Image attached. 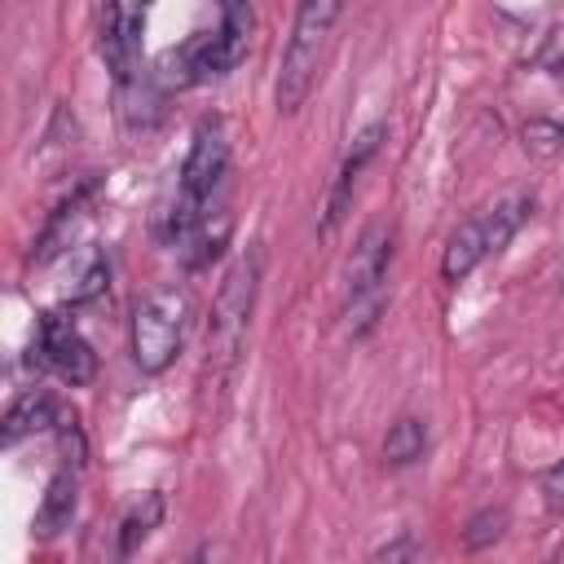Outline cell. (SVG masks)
Here are the masks:
<instances>
[{"label": "cell", "instance_id": "obj_1", "mask_svg": "<svg viewBox=\"0 0 564 564\" xmlns=\"http://www.w3.org/2000/svg\"><path fill=\"white\" fill-rule=\"evenodd\" d=\"M260 278H264V251L260 242H251L220 278L216 300H212V317H207V344H203V397L220 401L225 388L234 383L242 352H247V330H251V313H256V295H260Z\"/></svg>", "mask_w": 564, "mask_h": 564}, {"label": "cell", "instance_id": "obj_2", "mask_svg": "<svg viewBox=\"0 0 564 564\" xmlns=\"http://www.w3.org/2000/svg\"><path fill=\"white\" fill-rule=\"evenodd\" d=\"M251 31H256V9L251 4H225L220 22L212 31H194L185 44H176L159 57V84L163 88H194L203 79L229 75L247 57Z\"/></svg>", "mask_w": 564, "mask_h": 564}, {"label": "cell", "instance_id": "obj_3", "mask_svg": "<svg viewBox=\"0 0 564 564\" xmlns=\"http://www.w3.org/2000/svg\"><path fill=\"white\" fill-rule=\"evenodd\" d=\"M339 18H344L339 0H304L295 9L291 35H286V48H282V62H278V84H273L278 115H295L308 101V93L317 84V70H322V57H326V44H330V31H335Z\"/></svg>", "mask_w": 564, "mask_h": 564}, {"label": "cell", "instance_id": "obj_4", "mask_svg": "<svg viewBox=\"0 0 564 564\" xmlns=\"http://www.w3.org/2000/svg\"><path fill=\"white\" fill-rule=\"evenodd\" d=\"M229 172V132L220 119H203L194 128V141H189V154L181 163V185H176V198L163 216V238L167 242H185L203 220H207V203H212V189L220 185V176Z\"/></svg>", "mask_w": 564, "mask_h": 564}, {"label": "cell", "instance_id": "obj_5", "mask_svg": "<svg viewBox=\"0 0 564 564\" xmlns=\"http://www.w3.org/2000/svg\"><path fill=\"white\" fill-rule=\"evenodd\" d=\"M185 322H189V291L167 282L154 286L137 300L132 308V361L141 366V375H163L185 339Z\"/></svg>", "mask_w": 564, "mask_h": 564}, {"label": "cell", "instance_id": "obj_6", "mask_svg": "<svg viewBox=\"0 0 564 564\" xmlns=\"http://www.w3.org/2000/svg\"><path fill=\"white\" fill-rule=\"evenodd\" d=\"M35 361L44 370H53L57 379H66L70 388L93 383L97 375V352L84 339V330L66 317V313H44L40 330H35Z\"/></svg>", "mask_w": 564, "mask_h": 564}, {"label": "cell", "instance_id": "obj_7", "mask_svg": "<svg viewBox=\"0 0 564 564\" xmlns=\"http://www.w3.org/2000/svg\"><path fill=\"white\" fill-rule=\"evenodd\" d=\"M141 31H145V9L137 4H106L97 18V53L106 57L119 84H132L141 70Z\"/></svg>", "mask_w": 564, "mask_h": 564}, {"label": "cell", "instance_id": "obj_8", "mask_svg": "<svg viewBox=\"0 0 564 564\" xmlns=\"http://www.w3.org/2000/svg\"><path fill=\"white\" fill-rule=\"evenodd\" d=\"M388 264H392V229L383 220H370L344 260V304L361 300L370 291H383Z\"/></svg>", "mask_w": 564, "mask_h": 564}, {"label": "cell", "instance_id": "obj_9", "mask_svg": "<svg viewBox=\"0 0 564 564\" xmlns=\"http://www.w3.org/2000/svg\"><path fill=\"white\" fill-rule=\"evenodd\" d=\"M388 137V123L383 119H375L370 128H361L357 137H352V150L344 154V163H339V172H335V181H330V194H326V216H322V229L330 234L339 220H344V212L352 207V194H357V181H361V172H366V163L379 154V141Z\"/></svg>", "mask_w": 564, "mask_h": 564}, {"label": "cell", "instance_id": "obj_10", "mask_svg": "<svg viewBox=\"0 0 564 564\" xmlns=\"http://www.w3.org/2000/svg\"><path fill=\"white\" fill-rule=\"evenodd\" d=\"M75 507H79V476L70 467H62V471L48 476V485L40 494V507H35V520H31L35 538H57L62 529H70Z\"/></svg>", "mask_w": 564, "mask_h": 564}, {"label": "cell", "instance_id": "obj_11", "mask_svg": "<svg viewBox=\"0 0 564 564\" xmlns=\"http://www.w3.org/2000/svg\"><path fill=\"white\" fill-rule=\"evenodd\" d=\"M106 282H110L106 256L97 247H75L70 251V273L57 286V295H62V304H88V300H97L106 291Z\"/></svg>", "mask_w": 564, "mask_h": 564}, {"label": "cell", "instance_id": "obj_12", "mask_svg": "<svg viewBox=\"0 0 564 564\" xmlns=\"http://www.w3.org/2000/svg\"><path fill=\"white\" fill-rule=\"evenodd\" d=\"M48 427H57V405H53V397H48V392L31 388V392H22V397L9 405L4 427H0V441H4V445H18L22 436L48 432Z\"/></svg>", "mask_w": 564, "mask_h": 564}, {"label": "cell", "instance_id": "obj_13", "mask_svg": "<svg viewBox=\"0 0 564 564\" xmlns=\"http://www.w3.org/2000/svg\"><path fill=\"white\" fill-rule=\"evenodd\" d=\"M485 256H489V247H485V225H480V216H471V220H463V225L449 234V242H445V251H441V278H445V282H463Z\"/></svg>", "mask_w": 564, "mask_h": 564}, {"label": "cell", "instance_id": "obj_14", "mask_svg": "<svg viewBox=\"0 0 564 564\" xmlns=\"http://www.w3.org/2000/svg\"><path fill=\"white\" fill-rule=\"evenodd\" d=\"M533 216V194H520V189H511V194H502L485 216H480V225H485V247H489V256H498L516 234H520V225Z\"/></svg>", "mask_w": 564, "mask_h": 564}, {"label": "cell", "instance_id": "obj_15", "mask_svg": "<svg viewBox=\"0 0 564 564\" xmlns=\"http://www.w3.org/2000/svg\"><path fill=\"white\" fill-rule=\"evenodd\" d=\"M159 520H163V494H159V489H150V494H141V498L123 511L119 533H115V560L137 555V551H141V542L159 529Z\"/></svg>", "mask_w": 564, "mask_h": 564}, {"label": "cell", "instance_id": "obj_16", "mask_svg": "<svg viewBox=\"0 0 564 564\" xmlns=\"http://www.w3.org/2000/svg\"><path fill=\"white\" fill-rule=\"evenodd\" d=\"M423 449H427V423L414 419V414L397 419L388 427V436H383V463L388 467H405V463L423 458Z\"/></svg>", "mask_w": 564, "mask_h": 564}, {"label": "cell", "instance_id": "obj_17", "mask_svg": "<svg viewBox=\"0 0 564 564\" xmlns=\"http://www.w3.org/2000/svg\"><path fill=\"white\" fill-rule=\"evenodd\" d=\"M225 242H229V216H216V225L203 220V225L185 238V269H203V264H212V260L225 251Z\"/></svg>", "mask_w": 564, "mask_h": 564}, {"label": "cell", "instance_id": "obj_18", "mask_svg": "<svg viewBox=\"0 0 564 564\" xmlns=\"http://www.w3.org/2000/svg\"><path fill=\"white\" fill-rule=\"evenodd\" d=\"M507 524H511L507 507H480V511L463 524V551H489L494 542L507 538Z\"/></svg>", "mask_w": 564, "mask_h": 564}, {"label": "cell", "instance_id": "obj_19", "mask_svg": "<svg viewBox=\"0 0 564 564\" xmlns=\"http://www.w3.org/2000/svg\"><path fill=\"white\" fill-rule=\"evenodd\" d=\"M520 145H524L529 159H555L564 150V123L533 115V119L520 123Z\"/></svg>", "mask_w": 564, "mask_h": 564}, {"label": "cell", "instance_id": "obj_20", "mask_svg": "<svg viewBox=\"0 0 564 564\" xmlns=\"http://www.w3.org/2000/svg\"><path fill=\"white\" fill-rule=\"evenodd\" d=\"M383 308H388V295H383V291H370V295H361V300H348V304H344V330H348L352 339L370 335V330L379 326Z\"/></svg>", "mask_w": 564, "mask_h": 564}, {"label": "cell", "instance_id": "obj_21", "mask_svg": "<svg viewBox=\"0 0 564 564\" xmlns=\"http://www.w3.org/2000/svg\"><path fill=\"white\" fill-rule=\"evenodd\" d=\"M529 66L546 70V75H564V26H546L529 53Z\"/></svg>", "mask_w": 564, "mask_h": 564}, {"label": "cell", "instance_id": "obj_22", "mask_svg": "<svg viewBox=\"0 0 564 564\" xmlns=\"http://www.w3.org/2000/svg\"><path fill=\"white\" fill-rule=\"evenodd\" d=\"M538 489H542V502H546V511L564 520V458H560V463H551V467L542 471Z\"/></svg>", "mask_w": 564, "mask_h": 564}, {"label": "cell", "instance_id": "obj_23", "mask_svg": "<svg viewBox=\"0 0 564 564\" xmlns=\"http://www.w3.org/2000/svg\"><path fill=\"white\" fill-rule=\"evenodd\" d=\"M414 560H419V542H414V533H397L388 546L375 551L370 564H414Z\"/></svg>", "mask_w": 564, "mask_h": 564}, {"label": "cell", "instance_id": "obj_24", "mask_svg": "<svg viewBox=\"0 0 564 564\" xmlns=\"http://www.w3.org/2000/svg\"><path fill=\"white\" fill-rule=\"evenodd\" d=\"M181 564H212V542H198Z\"/></svg>", "mask_w": 564, "mask_h": 564}]
</instances>
